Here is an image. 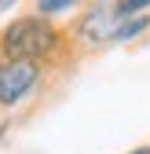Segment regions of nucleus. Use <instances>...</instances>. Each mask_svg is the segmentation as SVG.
<instances>
[{"mask_svg": "<svg viewBox=\"0 0 150 154\" xmlns=\"http://www.w3.org/2000/svg\"><path fill=\"white\" fill-rule=\"evenodd\" d=\"M146 0H136V4H99L92 8L84 18V41H124L128 26H132V11H143Z\"/></svg>", "mask_w": 150, "mask_h": 154, "instance_id": "nucleus-1", "label": "nucleus"}, {"mask_svg": "<svg viewBox=\"0 0 150 154\" xmlns=\"http://www.w3.org/2000/svg\"><path fill=\"white\" fill-rule=\"evenodd\" d=\"M51 41H55V33H51V26L44 18H18L4 33V51L15 63H33L40 51L51 48Z\"/></svg>", "mask_w": 150, "mask_h": 154, "instance_id": "nucleus-2", "label": "nucleus"}, {"mask_svg": "<svg viewBox=\"0 0 150 154\" xmlns=\"http://www.w3.org/2000/svg\"><path fill=\"white\" fill-rule=\"evenodd\" d=\"M37 81V63H8L0 70V103H15Z\"/></svg>", "mask_w": 150, "mask_h": 154, "instance_id": "nucleus-3", "label": "nucleus"}, {"mask_svg": "<svg viewBox=\"0 0 150 154\" xmlns=\"http://www.w3.org/2000/svg\"><path fill=\"white\" fill-rule=\"evenodd\" d=\"M70 0H40V11H66Z\"/></svg>", "mask_w": 150, "mask_h": 154, "instance_id": "nucleus-4", "label": "nucleus"}, {"mask_svg": "<svg viewBox=\"0 0 150 154\" xmlns=\"http://www.w3.org/2000/svg\"><path fill=\"white\" fill-rule=\"evenodd\" d=\"M136 154H150V150H146V147H143V150H136Z\"/></svg>", "mask_w": 150, "mask_h": 154, "instance_id": "nucleus-5", "label": "nucleus"}]
</instances>
